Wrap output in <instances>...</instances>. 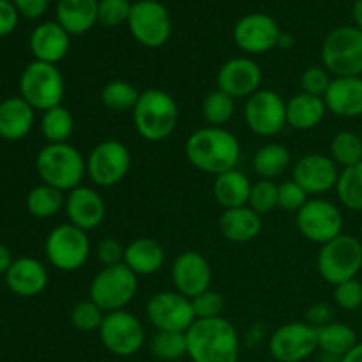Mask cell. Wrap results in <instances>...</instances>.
I'll use <instances>...</instances> for the list:
<instances>
[{
	"label": "cell",
	"mask_w": 362,
	"mask_h": 362,
	"mask_svg": "<svg viewBox=\"0 0 362 362\" xmlns=\"http://www.w3.org/2000/svg\"><path fill=\"white\" fill-rule=\"evenodd\" d=\"M6 285L14 296L35 297L48 286V269L42 262L32 257H21L13 260L9 271L6 272Z\"/></svg>",
	"instance_id": "22"
},
{
	"label": "cell",
	"mask_w": 362,
	"mask_h": 362,
	"mask_svg": "<svg viewBox=\"0 0 362 362\" xmlns=\"http://www.w3.org/2000/svg\"><path fill=\"white\" fill-rule=\"evenodd\" d=\"M151 354L159 361L175 362L187 356V341L186 332H170V331H156L148 341Z\"/></svg>",
	"instance_id": "37"
},
{
	"label": "cell",
	"mask_w": 362,
	"mask_h": 362,
	"mask_svg": "<svg viewBox=\"0 0 362 362\" xmlns=\"http://www.w3.org/2000/svg\"><path fill=\"white\" fill-rule=\"evenodd\" d=\"M66 81L57 66L46 62L28 64L20 76V95L35 110L46 112L62 105Z\"/></svg>",
	"instance_id": "5"
},
{
	"label": "cell",
	"mask_w": 362,
	"mask_h": 362,
	"mask_svg": "<svg viewBox=\"0 0 362 362\" xmlns=\"http://www.w3.org/2000/svg\"><path fill=\"white\" fill-rule=\"evenodd\" d=\"M124 264L136 276H151L165 265V250L161 244L148 237L134 239L126 246Z\"/></svg>",
	"instance_id": "28"
},
{
	"label": "cell",
	"mask_w": 362,
	"mask_h": 362,
	"mask_svg": "<svg viewBox=\"0 0 362 362\" xmlns=\"http://www.w3.org/2000/svg\"><path fill=\"white\" fill-rule=\"evenodd\" d=\"M331 81V73L324 66H311L304 69L303 74H300V92L324 98Z\"/></svg>",
	"instance_id": "45"
},
{
	"label": "cell",
	"mask_w": 362,
	"mask_h": 362,
	"mask_svg": "<svg viewBox=\"0 0 362 362\" xmlns=\"http://www.w3.org/2000/svg\"><path fill=\"white\" fill-rule=\"evenodd\" d=\"M35 124V110L21 95H11L0 101V138L20 141Z\"/></svg>",
	"instance_id": "25"
},
{
	"label": "cell",
	"mask_w": 362,
	"mask_h": 362,
	"mask_svg": "<svg viewBox=\"0 0 362 362\" xmlns=\"http://www.w3.org/2000/svg\"><path fill=\"white\" fill-rule=\"evenodd\" d=\"M247 207H251L260 216L274 211L278 207V184L274 180L267 179H260L253 182Z\"/></svg>",
	"instance_id": "41"
},
{
	"label": "cell",
	"mask_w": 362,
	"mask_h": 362,
	"mask_svg": "<svg viewBox=\"0 0 362 362\" xmlns=\"http://www.w3.org/2000/svg\"><path fill=\"white\" fill-rule=\"evenodd\" d=\"M131 168L129 148L119 140H103L88 152L87 177L98 187L117 186Z\"/></svg>",
	"instance_id": "12"
},
{
	"label": "cell",
	"mask_w": 362,
	"mask_h": 362,
	"mask_svg": "<svg viewBox=\"0 0 362 362\" xmlns=\"http://www.w3.org/2000/svg\"><path fill=\"white\" fill-rule=\"evenodd\" d=\"M131 35L145 48H161L172 37V16L159 0H136L127 20Z\"/></svg>",
	"instance_id": "10"
},
{
	"label": "cell",
	"mask_w": 362,
	"mask_h": 362,
	"mask_svg": "<svg viewBox=\"0 0 362 362\" xmlns=\"http://www.w3.org/2000/svg\"><path fill=\"white\" fill-rule=\"evenodd\" d=\"M28 214L37 219H48L59 214L66 205V194L48 184H39L27 194Z\"/></svg>",
	"instance_id": "33"
},
{
	"label": "cell",
	"mask_w": 362,
	"mask_h": 362,
	"mask_svg": "<svg viewBox=\"0 0 362 362\" xmlns=\"http://www.w3.org/2000/svg\"><path fill=\"white\" fill-rule=\"evenodd\" d=\"M322 62L334 78L362 74V30L338 27L327 34L322 45Z\"/></svg>",
	"instance_id": "7"
},
{
	"label": "cell",
	"mask_w": 362,
	"mask_h": 362,
	"mask_svg": "<svg viewBox=\"0 0 362 362\" xmlns=\"http://www.w3.org/2000/svg\"><path fill=\"white\" fill-rule=\"evenodd\" d=\"M138 292V276L126 264L103 267L92 278L88 299L94 300L105 313L120 311L134 299Z\"/></svg>",
	"instance_id": "8"
},
{
	"label": "cell",
	"mask_w": 362,
	"mask_h": 362,
	"mask_svg": "<svg viewBox=\"0 0 362 362\" xmlns=\"http://www.w3.org/2000/svg\"><path fill=\"white\" fill-rule=\"evenodd\" d=\"M145 315L156 331L187 332L197 322L191 299L177 290L154 293L145 306Z\"/></svg>",
	"instance_id": "15"
},
{
	"label": "cell",
	"mask_w": 362,
	"mask_h": 362,
	"mask_svg": "<svg viewBox=\"0 0 362 362\" xmlns=\"http://www.w3.org/2000/svg\"><path fill=\"white\" fill-rule=\"evenodd\" d=\"M251 186H253V182L250 180V177L240 172L239 168H233L216 177L212 193H214L216 202L225 211L226 209L246 207L247 202H250Z\"/></svg>",
	"instance_id": "30"
},
{
	"label": "cell",
	"mask_w": 362,
	"mask_h": 362,
	"mask_svg": "<svg viewBox=\"0 0 362 362\" xmlns=\"http://www.w3.org/2000/svg\"><path fill=\"white\" fill-rule=\"evenodd\" d=\"M281 37L278 21L265 13H250L233 27V42L247 55H262L276 48Z\"/></svg>",
	"instance_id": "17"
},
{
	"label": "cell",
	"mask_w": 362,
	"mask_h": 362,
	"mask_svg": "<svg viewBox=\"0 0 362 362\" xmlns=\"http://www.w3.org/2000/svg\"><path fill=\"white\" fill-rule=\"evenodd\" d=\"M329 152L338 166L349 168L357 165L362 161V138L354 131H341L331 140Z\"/></svg>",
	"instance_id": "39"
},
{
	"label": "cell",
	"mask_w": 362,
	"mask_h": 362,
	"mask_svg": "<svg viewBox=\"0 0 362 362\" xmlns=\"http://www.w3.org/2000/svg\"><path fill=\"white\" fill-rule=\"evenodd\" d=\"M352 20L354 27H357L362 30V0H356L352 6Z\"/></svg>",
	"instance_id": "53"
},
{
	"label": "cell",
	"mask_w": 362,
	"mask_h": 362,
	"mask_svg": "<svg viewBox=\"0 0 362 362\" xmlns=\"http://www.w3.org/2000/svg\"><path fill=\"white\" fill-rule=\"evenodd\" d=\"M317 338L318 350H322L325 356L336 357V359L345 357L357 345L356 331L341 322H331V324L317 329Z\"/></svg>",
	"instance_id": "32"
},
{
	"label": "cell",
	"mask_w": 362,
	"mask_h": 362,
	"mask_svg": "<svg viewBox=\"0 0 362 362\" xmlns=\"http://www.w3.org/2000/svg\"><path fill=\"white\" fill-rule=\"evenodd\" d=\"M317 350V329L304 320L283 324L269 339V352L276 362H304Z\"/></svg>",
	"instance_id": "16"
},
{
	"label": "cell",
	"mask_w": 362,
	"mask_h": 362,
	"mask_svg": "<svg viewBox=\"0 0 362 362\" xmlns=\"http://www.w3.org/2000/svg\"><path fill=\"white\" fill-rule=\"evenodd\" d=\"M233 113H235V99L219 88L209 92L202 103V115L209 126L223 127L232 120Z\"/></svg>",
	"instance_id": "38"
},
{
	"label": "cell",
	"mask_w": 362,
	"mask_h": 362,
	"mask_svg": "<svg viewBox=\"0 0 362 362\" xmlns=\"http://www.w3.org/2000/svg\"><path fill=\"white\" fill-rule=\"evenodd\" d=\"M141 92L126 80H112L103 87L101 103L113 113L133 112Z\"/></svg>",
	"instance_id": "35"
},
{
	"label": "cell",
	"mask_w": 362,
	"mask_h": 362,
	"mask_svg": "<svg viewBox=\"0 0 362 362\" xmlns=\"http://www.w3.org/2000/svg\"><path fill=\"white\" fill-rule=\"evenodd\" d=\"M293 45H296V39H293L290 34H286V32H281V37H279V42H278L279 48L290 49Z\"/></svg>",
	"instance_id": "54"
},
{
	"label": "cell",
	"mask_w": 362,
	"mask_h": 362,
	"mask_svg": "<svg viewBox=\"0 0 362 362\" xmlns=\"http://www.w3.org/2000/svg\"><path fill=\"white\" fill-rule=\"evenodd\" d=\"M290 166H292V154L281 144L262 145L253 156V168L260 179H278Z\"/></svg>",
	"instance_id": "31"
},
{
	"label": "cell",
	"mask_w": 362,
	"mask_h": 362,
	"mask_svg": "<svg viewBox=\"0 0 362 362\" xmlns=\"http://www.w3.org/2000/svg\"><path fill=\"white\" fill-rule=\"evenodd\" d=\"M28 45L35 60L57 66L69 53L71 35L57 21H42L32 30Z\"/></svg>",
	"instance_id": "23"
},
{
	"label": "cell",
	"mask_w": 362,
	"mask_h": 362,
	"mask_svg": "<svg viewBox=\"0 0 362 362\" xmlns=\"http://www.w3.org/2000/svg\"><path fill=\"white\" fill-rule=\"evenodd\" d=\"M184 152L191 165L209 175H221L237 168L240 144L232 131L225 127H200L187 136Z\"/></svg>",
	"instance_id": "1"
},
{
	"label": "cell",
	"mask_w": 362,
	"mask_h": 362,
	"mask_svg": "<svg viewBox=\"0 0 362 362\" xmlns=\"http://www.w3.org/2000/svg\"><path fill=\"white\" fill-rule=\"evenodd\" d=\"M11 264H13V255H11L9 247L6 244H0V276H6Z\"/></svg>",
	"instance_id": "51"
},
{
	"label": "cell",
	"mask_w": 362,
	"mask_h": 362,
	"mask_svg": "<svg viewBox=\"0 0 362 362\" xmlns=\"http://www.w3.org/2000/svg\"><path fill=\"white\" fill-rule=\"evenodd\" d=\"M67 219L71 225L90 232L101 226L106 218V204L101 194L88 186H78L76 189L69 191L64 205Z\"/></svg>",
	"instance_id": "21"
},
{
	"label": "cell",
	"mask_w": 362,
	"mask_h": 362,
	"mask_svg": "<svg viewBox=\"0 0 362 362\" xmlns=\"http://www.w3.org/2000/svg\"><path fill=\"white\" fill-rule=\"evenodd\" d=\"M131 113L134 129L147 141H163L172 136L180 119L175 98L161 88H147L141 92Z\"/></svg>",
	"instance_id": "3"
},
{
	"label": "cell",
	"mask_w": 362,
	"mask_h": 362,
	"mask_svg": "<svg viewBox=\"0 0 362 362\" xmlns=\"http://www.w3.org/2000/svg\"><path fill=\"white\" fill-rule=\"evenodd\" d=\"M304 322L310 324L311 327L320 329L324 325L334 322V310H332L331 304L325 303H317L313 306H310L306 310V315H304Z\"/></svg>",
	"instance_id": "48"
},
{
	"label": "cell",
	"mask_w": 362,
	"mask_h": 362,
	"mask_svg": "<svg viewBox=\"0 0 362 362\" xmlns=\"http://www.w3.org/2000/svg\"><path fill=\"white\" fill-rule=\"evenodd\" d=\"M193 304V311L197 320H207V318H219L223 317V310H225V299L219 292L209 288L204 293L191 299Z\"/></svg>",
	"instance_id": "43"
},
{
	"label": "cell",
	"mask_w": 362,
	"mask_h": 362,
	"mask_svg": "<svg viewBox=\"0 0 362 362\" xmlns=\"http://www.w3.org/2000/svg\"><path fill=\"white\" fill-rule=\"evenodd\" d=\"M41 133L48 144H67L74 133L73 113L62 105L42 112Z\"/></svg>",
	"instance_id": "34"
},
{
	"label": "cell",
	"mask_w": 362,
	"mask_h": 362,
	"mask_svg": "<svg viewBox=\"0 0 362 362\" xmlns=\"http://www.w3.org/2000/svg\"><path fill=\"white\" fill-rule=\"evenodd\" d=\"M18 21H20V13L14 4L11 0H0V37H6L11 32H14Z\"/></svg>",
	"instance_id": "49"
},
{
	"label": "cell",
	"mask_w": 362,
	"mask_h": 362,
	"mask_svg": "<svg viewBox=\"0 0 362 362\" xmlns=\"http://www.w3.org/2000/svg\"><path fill=\"white\" fill-rule=\"evenodd\" d=\"M87 233L71 223L55 226L45 243V253L49 264L62 272L80 271L92 253Z\"/></svg>",
	"instance_id": "9"
},
{
	"label": "cell",
	"mask_w": 362,
	"mask_h": 362,
	"mask_svg": "<svg viewBox=\"0 0 362 362\" xmlns=\"http://www.w3.org/2000/svg\"><path fill=\"white\" fill-rule=\"evenodd\" d=\"M339 362H362V343H357L345 357H341Z\"/></svg>",
	"instance_id": "52"
},
{
	"label": "cell",
	"mask_w": 362,
	"mask_h": 362,
	"mask_svg": "<svg viewBox=\"0 0 362 362\" xmlns=\"http://www.w3.org/2000/svg\"><path fill=\"white\" fill-rule=\"evenodd\" d=\"M262 67L250 57H235L219 67L216 74V85L221 92L233 99L251 98L262 85Z\"/></svg>",
	"instance_id": "19"
},
{
	"label": "cell",
	"mask_w": 362,
	"mask_h": 362,
	"mask_svg": "<svg viewBox=\"0 0 362 362\" xmlns=\"http://www.w3.org/2000/svg\"><path fill=\"white\" fill-rule=\"evenodd\" d=\"M35 170L42 184L69 193L83 182V177L87 175V159L69 141L46 144L37 152Z\"/></svg>",
	"instance_id": "4"
},
{
	"label": "cell",
	"mask_w": 362,
	"mask_h": 362,
	"mask_svg": "<svg viewBox=\"0 0 362 362\" xmlns=\"http://www.w3.org/2000/svg\"><path fill=\"white\" fill-rule=\"evenodd\" d=\"M244 122L255 134L264 138L281 133L286 124V101L271 88H260L244 105Z\"/></svg>",
	"instance_id": "14"
},
{
	"label": "cell",
	"mask_w": 362,
	"mask_h": 362,
	"mask_svg": "<svg viewBox=\"0 0 362 362\" xmlns=\"http://www.w3.org/2000/svg\"><path fill=\"white\" fill-rule=\"evenodd\" d=\"M336 191L339 202L349 211L362 212V161L339 172Z\"/></svg>",
	"instance_id": "36"
},
{
	"label": "cell",
	"mask_w": 362,
	"mask_h": 362,
	"mask_svg": "<svg viewBox=\"0 0 362 362\" xmlns=\"http://www.w3.org/2000/svg\"><path fill=\"white\" fill-rule=\"evenodd\" d=\"M293 180L306 191L310 197L329 193L336 189L339 179V168L331 156L313 152L297 159L292 168Z\"/></svg>",
	"instance_id": "18"
},
{
	"label": "cell",
	"mask_w": 362,
	"mask_h": 362,
	"mask_svg": "<svg viewBox=\"0 0 362 362\" xmlns=\"http://www.w3.org/2000/svg\"><path fill=\"white\" fill-rule=\"evenodd\" d=\"M105 311L94 303V300H80L71 310V324L74 329L81 332H94L99 331L103 320H105Z\"/></svg>",
	"instance_id": "40"
},
{
	"label": "cell",
	"mask_w": 362,
	"mask_h": 362,
	"mask_svg": "<svg viewBox=\"0 0 362 362\" xmlns=\"http://www.w3.org/2000/svg\"><path fill=\"white\" fill-rule=\"evenodd\" d=\"M334 303L345 311H356L362 308V283L359 279H349L336 285Z\"/></svg>",
	"instance_id": "46"
},
{
	"label": "cell",
	"mask_w": 362,
	"mask_h": 362,
	"mask_svg": "<svg viewBox=\"0 0 362 362\" xmlns=\"http://www.w3.org/2000/svg\"><path fill=\"white\" fill-rule=\"evenodd\" d=\"M124 253H126V246L113 237H105L95 247V255H98V260L101 262L103 267L124 264Z\"/></svg>",
	"instance_id": "47"
},
{
	"label": "cell",
	"mask_w": 362,
	"mask_h": 362,
	"mask_svg": "<svg viewBox=\"0 0 362 362\" xmlns=\"http://www.w3.org/2000/svg\"><path fill=\"white\" fill-rule=\"evenodd\" d=\"M186 341L191 362H239V332L223 317L194 322Z\"/></svg>",
	"instance_id": "2"
},
{
	"label": "cell",
	"mask_w": 362,
	"mask_h": 362,
	"mask_svg": "<svg viewBox=\"0 0 362 362\" xmlns=\"http://www.w3.org/2000/svg\"><path fill=\"white\" fill-rule=\"evenodd\" d=\"M99 0H59L57 23L69 35H83L98 23Z\"/></svg>",
	"instance_id": "26"
},
{
	"label": "cell",
	"mask_w": 362,
	"mask_h": 362,
	"mask_svg": "<svg viewBox=\"0 0 362 362\" xmlns=\"http://www.w3.org/2000/svg\"><path fill=\"white\" fill-rule=\"evenodd\" d=\"M310 200V194L293 179L278 184V207L286 212H299Z\"/></svg>",
	"instance_id": "44"
},
{
	"label": "cell",
	"mask_w": 362,
	"mask_h": 362,
	"mask_svg": "<svg viewBox=\"0 0 362 362\" xmlns=\"http://www.w3.org/2000/svg\"><path fill=\"white\" fill-rule=\"evenodd\" d=\"M324 101L332 115L341 119L362 117V76L332 78Z\"/></svg>",
	"instance_id": "24"
},
{
	"label": "cell",
	"mask_w": 362,
	"mask_h": 362,
	"mask_svg": "<svg viewBox=\"0 0 362 362\" xmlns=\"http://www.w3.org/2000/svg\"><path fill=\"white\" fill-rule=\"evenodd\" d=\"M219 230L228 243L247 244L262 232V216L251 207H237L223 211L219 218Z\"/></svg>",
	"instance_id": "27"
},
{
	"label": "cell",
	"mask_w": 362,
	"mask_h": 362,
	"mask_svg": "<svg viewBox=\"0 0 362 362\" xmlns=\"http://www.w3.org/2000/svg\"><path fill=\"white\" fill-rule=\"evenodd\" d=\"M133 2L129 0H99L98 6V23L105 27L115 28L129 20Z\"/></svg>",
	"instance_id": "42"
},
{
	"label": "cell",
	"mask_w": 362,
	"mask_h": 362,
	"mask_svg": "<svg viewBox=\"0 0 362 362\" xmlns=\"http://www.w3.org/2000/svg\"><path fill=\"white\" fill-rule=\"evenodd\" d=\"M296 223L304 239L324 246L329 240L341 235L345 219L338 205L324 198H310L296 214Z\"/></svg>",
	"instance_id": "11"
},
{
	"label": "cell",
	"mask_w": 362,
	"mask_h": 362,
	"mask_svg": "<svg viewBox=\"0 0 362 362\" xmlns=\"http://www.w3.org/2000/svg\"><path fill=\"white\" fill-rule=\"evenodd\" d=\"M318 274L329 285L336 286L349 279H356L362 269V244L356 235L341 233L320 246L317 258Z\"/></svg>",
	"instance_id": "6"
},
{
	"label": "cell",
	"mask_w": 362,
	"mask_h": 362,
	"mask_svg": "<svg viewBox=\"0 0 362 362\" xmlns=\"http://www.w3.org/2000/svg\"><path fill=\"white\" fill-rule=\"evenodd\" d=\"M98 332L103 346L117 357L134 356L145 345L144 325L126 310L106 313Z\"/></svg>",
	"instance_id": "13"
},
{
	"label": "cell",
	"mask_w": 362,
	"mask_h": 362,
	"mask_svg": "<svg viewBox=\"0 0 362 362\" xmlns=\"http://www.w3.org/2000/svg\"><path fill=\"white\" fill-rule=\"evenodd\" d=\"M20 13V16L28 20H37L48 11L49 0H11Z\"/></svg>",
	"instance_id": "50"
},
{
	"label": "cell",
	"mask_w": 362,
	"mask_h": 362,
	"mask_svg": "<svg viewBox=\"0 0 362 362\" xmlns=\"http://www.w3.org/2000/svg\"><path fill=\"white\" fill-rule=\"evenodd\" d=\"M172 279L177 292L194 299L211 288L212 267L207 258L198 251H184L173 260Z\"/></svg>",
	"instance_id": "20"
},
{
	"label": "cell",
	"mask_w": 362,
	"mask_h": 362,
	"mask_svg": "<svg viewBox=\"0 0 362 362\" xmlns=\"http://www.w3.org/2000/svg\"><path fill=\"white\" fill-rule=\"evenodd\" d=\"M325 113H327V106H325L324 98H318V95L299 92L286 101V124L297 131L317 127L324 120Z\"/></svg>",
	"instance_id": "29"
}]
</instances>
